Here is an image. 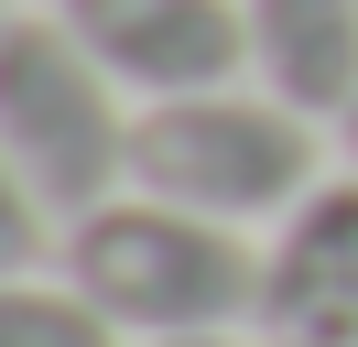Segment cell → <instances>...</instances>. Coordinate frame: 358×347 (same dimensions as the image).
Here are the masks:
<instances>
[{"label":"cell","instance_id":"6da1fadb","mask_svg":"<svg viewBox=\"0 0 358 347\" xmlns=\"http://www.w3.org/2000/svg\"><path fill=\"white\" fill-rule=\"evenodd\" d=\"M66 282L120 325V337L163 347V337H217V325L261 315V250L228 217H196L174 195H109L66 228Z\"/></svg>","mask_w":358,"mask_h":347},{"label":"cell","instance_id":"7a4b0ae2","mask_svg":"<svg viewBox=\"0 0 358 347\" xmlns=\"http://www.w3.org/2000/svg\"><path fill=\"white\" fill-rule=\"evenodd\" d=\"M131 120L141 108L109 87V65L55 11L0 22V152L33 174V195L66 228L87 206H109V195H131Z\"/></svg>","mask_w":358,"mask_h":347},{"label":"cell","instance_id":"3957f363","mask_svg":"<svg viewBox=\"0 0 358 347\" xmlns=\"http://www.w3.org/2000/svg\"><path fill=\"white\" fill-rule=\"evenodd\" d=\"M131 185L196 217H228V228H271L326 174H315L304 108H282L271 87H206V98H163L131 120Z\"/></svg>","mask_w":358,"mask_h":347},{"label":"cell","instance_id":"277c9868","mask_svg":"<svg viewBox=\"0 0 358 347\" xmlns=\"http://www.w3.org/2000/svg\"><path fill=\"white\" fill-rule=\"evenodd\" d=\"M55 22L109 65V87L131 108L206 98V87L250 76V11L239 0H55Z\"/></svg>","mask_w":358,"mask_h":347},{"label":"cell","instance_id":"5b68a950","mask_svg":"<svg viewBox=\"0 0 358 347\" xmlns=\"http://www.w3.org/2000/svg\"><path fill=\"white\" fill-rule=\"evenodd\" d=\"M261 337L282 347H358V163L326 174L304 206L271 217L261 239Z\"/></svg>","mask_w":358,"mask_h":347},{"label":"cell","instance_id":"8992f818","mask_svg":"<svg viewBox=\"0 0 358 347\" xmlns=\"http://www.w3.org/2000/svg\"><path fill=\"white\" fill-rule=\"evenodd\" d=\"M250 11V87H271L304 120L358 98V0H239Z\"/></svg>","mask_w":358,"mask_h":347},{"label":"cell","instance_id":"52a82bcc","mask_svg":"<svg viewBox=\"0 0 358 347\" xmlns=\"http://www.w3.org/2000/svg\"><path fill=\"white\" fill-rule=\"evenodd\" d=\"M0 347H120V325L98 315L76 282L11 271V282H0Z\"/></svg>","mask_w":358,"mask_h":347},{"label":"cell","instance_id":"ba28073f","mask_svg":"<svg viewBox=\"0 0 358 347\" xmlns=\"http://www.w3.org/2000/svg\"><path fill=\"white\" fill-rule=\"evenodd\" d=\"M44 250H66V217L33 195V174L0 152V282L11 271H44Z\"/></svg>","mask_w":358,"mask_h":347},{"label":"cell","instance_id":"9c48e42d","mask_svg":"<svg viewBox=\"0 0 358 347\" xmlns=\"http://www.w3.org/2000/svg\"><path fill=\"white\" fill-rule=\"evenodd\" d=\"M163 347H282V337H261V325H217V337H163Z\"/></svg>","mask_w":358,"mask_h":347},{"label":"cell","instance_id":"30bf717a","mask_svg":"<svg viewBox=\"0 0 358 347\" xmlns=\"http://www.w3.org/2000/svg\"><path fill=\"white\" fill-rule=\"evenodd\" d=\"M336 141H348V163H358V98H348V108H336Z\"/></svg>","mask_w":358,"mask_h":347},{"label":"cell","instance_id":"8fae6325","mask_svg":"<svg viewBox=\"0 0 358 347\" xmlns=\"http://www.w3.org/2000/svg\"><path fill=\"white\" fill-rule=\"evenodd\" d=\"M11 11H22V0H0V22H11Z\"/></svg>","mask_w":358,"mask_h":347}]
</instances>
